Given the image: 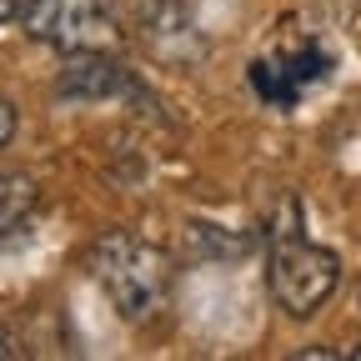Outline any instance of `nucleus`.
Here are the masks:
<instances>
[{
  "label": "nucleus",
  "mask_w": 361,
  "mask_h": 361,
  "mask_svg": "<svg viewBox=\"0 0 361 361\" xmlns=\"http://www.w3.org/2000/svg\"><path fill=\"white\" fill-rule=\"evenodd\" d=\"M356 301H361V281H356Z\"/></svg>",
  "instance_id": "9d476101"
},
{
  "label": "nucleus",
  "mask_w": 361,
  "mask_h": 361,
  "mask_svg": "<svg viewBox=\"0 0 361 361\" xmlns=\"http://www.w3.org/2000/svg\"><path fill=\"white\" fill-rule=\"evenodd\" d=\"M56 96L71 106H101V101H135L151 106V90L130 75V66H121L106 51H80L61 66L56 75Z\"/></svg>",
  "instance_id": "39448f33"
},
{
  "label": "nucleus",
  "mask_w": 361,
  "mask_h": 361,
  "mask_svg": "<svg viewBox=\"0 0 361 361\" xmlns=\"http://www.w3.org/2000/svg\"><path fill=\"white\" fill-rule=\"evenodd\" d=\"M35 206H40V186H35L25 171L0 176V246L25 231V221L35 216Z\"/></svg>",
  "instance_id": "423d86ee"
},
{
  "label": "nucleus",
  "mask_w": 361,
  "mask_h": 361,
  "mask_svg": "<svg viewBox=\"0 0 361 361\" xmlns=\"http://www.w3.org/2000/svg\"><path fill=\"white\" fill-rule=\"evenodd\" d=\"M271 236V261H266V281H271V296L286 316H311L322 311L326 296L336 291L341 281V261L336 251L316 246L306 231H301V206L286 196L281 201V221L266 226Z\"/></svg>",
  "instance_id": "f03ea898"
},
{
  "label": "nucleus",
  "mask_w": 361,
  "mask_h": 361,
  "mask_svg": "<svg viewBox=\"0 0 361 361\" xmlns=\"http://www.w3.org/2000/svg\"><path fill=\"white\" fill-rule=\"evenodd\" d=\"M96 286L106 291V301L116 306L121 322L130 326H146L166 311L171 301V281H176V266L156 241H141L135 231H106L85 256Z\"/></svg>",
  "instance_id": "f257e3e1"
},
{
  "label": "nucleus",
  "mask_w": 361,
  "mask_h": 361,
  "mask_svg": "<svg viewBox=\"0 0 361 361\" xmlns=\"http://www.w3.org/2000/svg\"><path fill=\"white\" fill-rule=\"evenodd\" d=\"M20 30L35 35L40 45H56L61 56H80V51H116L121 30L106 0H30Z\"/></svg>",
  "instance_id": "7ed1b4c3"
},
{
  "label": "nucleus",
  "mask_w": 361,
  "mask_h": 361,
  "mask_svg": "<svg viewBox=\"0 0 361 361\" xmlns=\"http://www.w3.org/2000/svg\"><path fill=\"white\" fill-rule=\"evenodd\" d=\"M326 71H331V51L322 40H291V45H276V51L256 56L246 80H251V90L266 106L286 111V106H296L306 96L316 80H326Z\"/></svg>",
  "instance_id": "20e7f679"
},
{
  "label": "nucleus",
  "mask_w": 361,
  "mask_h": 361,
  "mask_svg": "<svg viewBox=\"0 0 361 361\" xmlns=\"http://www.w3.org/2000/svg\"><path fill=\"white\" fill-rule=\"evenodd\" d=\"M11 135H16V106L0 101V146H11Z\"/></svg>",
  "instance_id": "0eeeda50"
},
{
  "label": "nucleus",
  "mask_w": 361,
  "mask_h": 361,
  "mask_svg": "<svg viewBox=\"0 0 361 361\" xmlns=\"http://www.w3.org/2000/svg\"><path fill=\"white\" fill-rule=\"evenodd\" d=\"M20 351H16V341H11V331L6 326H0V361H16Z\"/></svg>",
  "instance_id": "1a4fd4ad"
},
{
  "label": "nucleus",
  "mask_w": 361,
  "mask_h": 361,
  "mask_svg": "<svg viewBox=\"0 0 361 361\" xmlns=\"http://www.w3.org/2000/svg\"><path fill=\"white\" fill-rule=\"evenodd\" d=\"M25 6H30V0H0V25L20 20V16H25Z\"/></svg>",
  "instance_id": "6e6552de"
}]
</instances>
